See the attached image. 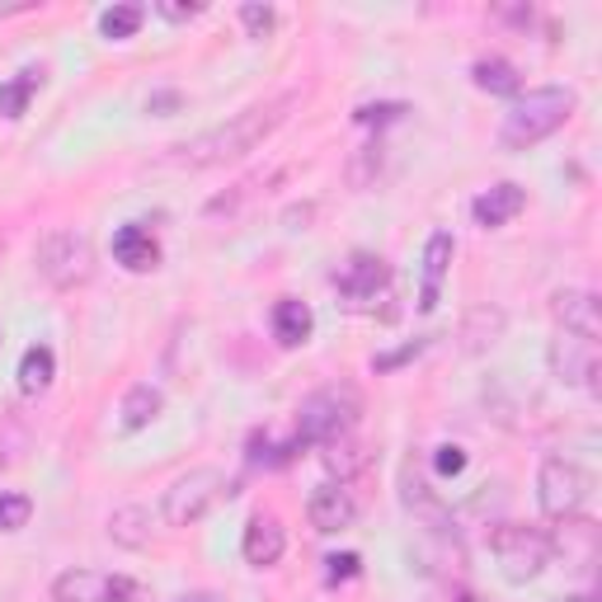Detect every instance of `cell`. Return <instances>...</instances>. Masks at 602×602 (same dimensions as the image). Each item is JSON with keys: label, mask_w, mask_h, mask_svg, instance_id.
Here are the masks:
<instances>
[{"label": "cell", "mask_w": 602, "mask_h": 602, "mask_svg": "<svg viewBox=\"0 0 602 602\" xmlns=\"http://www.w3.org/2000/svg\"><path fill=\"white\" fill-rule=\"evenodd\" d=\"M419 349H424V344H419V339H414V344H405V349H400V353H386V358H372V368H376V372H390V368H400V363H405V358H414Z\"/></svg>", "instance_id": "obj_30"}, {"label": "cell", "mask_w": 602, "mask_h": 602, "mask_svg": "<svg viewBox=\"0 0 602 602\" xmlns=\"http://www.w3.org/2000/svg\"><path fill=\"white\" fill-rule=\"evenodd\" d=\"M38 274L52 282V288H75L95 274V250L81 231H48L38 245Z\"/></svg>", "instance_id": "obj_7"}, {"label": "cell", "mask_w": 602, "mask_h": 602, "mask_svg": "<svg viewBox=\"0 0 602 602\" xmlns=\"http://www.w3.org/2000/svg\"><path fill=\"white\" fill-rule=\"evenodd\" d=\"M142 20H146L142 5H113L99 14V28H104V38H132L142 28Z\"/></svg>", "instance_id": "obj_24"}, {"label": "cell", "mask_w": 602, "mask_h": 602, "mask_svg": "<svg viewBox=\"0 0 602 602\" xmlns=\"http://www.w3.org/2000/svg\"><path fill=\"white\" fill-rule=\"evenodd\" d=\"M452 264V236L447 231H433L429 236V250H424V297H419V311H433L438 306V282Z\"/></svg>", "instance_id": "obj_17"}, {"label": "cell", "mask_w": 602, "mask_h": 602, "mask_svg": "<svg viewBox=\"0 0 602 602\" xmlns=\"http://www.w3.org/2000/svg\"><path fill=\"white\" fill-rule=\"evenodd\" d=\"M282 546H288V537H282V522L278 518H250L245 527V561L254 569H268V565H278L282 561Z\"/></svg>", "instance_id": "obj_13"}, {"label": "cell", "mask_w": 602, "mask_h": 602, "mask_svg": "<svg viewBox=\"0 0 602 602\" xmlns=\"http://www.w3.org/2000/svg\"><path fill=\"white\" fill-rule=\"evenodd\" d=\"M522 203H527V193L518 184H494L490 193H480V198L471 203V213H475V221L485 226V231H494V226L514 221L522 213Z\"/></svg>", "instance_id": "obj_14"}, {"label": "cell", "mask_w": 602, "mask_h": 602, "mask_svg": "<svg viewBox=\"0 0 602 602\" xmlns=\"http://www.w3.org/2000/svg\"><path fill=\"white\" fill-rule=\"evenodd\" d=\"M52 372H57V358L48 344H34V349L24 353V363H20V390L24 396H43V390L52 386Z\"/></svg>", "instance_id": "obj_18"}, {"label": "cell", "mask_w": 602, "mask_h": 602, "mask_svg": "<svg viewBox=\"0 0 602 602\" xmlns=\"http://www.w3.org/2000/svg\"><path fill=\"white\" fill-rule=\"evenodd\" d=\"M150 508L142 504H128V508H118V514L109 518V537L113 541H123V546H146L150 541Z\"/></svg>", "instance_id": "obj_20"}, {"label": "cell", "mask_w": 602, "mask_h": 602, "mask_svg": "<svg viewBox=\"0 0 602 602\" xmlns=\"http://www.w3.org/2000/svg\"><path fill=\"white\" fill-rule=\"evenodd\" d=\"M386 260H376V254H353L349 264L339 268V292L349 306H368V301H376V292L386 288Z\"/></svg>", "instance_id": "obj_10"}, {"label": "cell", "mask_w": 602, "mask_h": 602, "mask_svg": "<svg viewBox=\"0 0 602 602\" xmlns=\"http://www.w3.org/2000/svg\"><path fill=\"white\" fill-rule=\"evenodd\" d=\"M118 414H123V429H128V433L146 429L150 419L160 414V390H156V386H146V382H142V386H132L128 396H123V410H118Z\"/></svg>", "instance_id": "obj_19"}, {"label": "cell", "mask_w": 602, "mask_h": 602, "mask_svg": "<svg viewBox=\"0 0 602 602\" xmlns=\"http://www.w3.org/2000/svg\"><path fill=\"white\" fill-rule=\"evenodd\" d=\"M297 104V95H278L268 104H250V109H240L236 118H226L221 128H207L203 137H193L189 146H179V165H189V170H207V165H226V160H240L250 156L254 146H260L268 132H274L288 109Z\"/></svg>", "instance_id": "obj_1"}, {"label": "cell", "mask_w": 602, "mask_h": 602, "mask_svg": "<svg viewBox=\"0 0 602 602\" xmlns=\"http://www.w3.org/2000/svg\"><path fill=\"white\" fill-rule=\"evenodd\" d=\"M325 565H329V569H325L329 583H339V579H358V575H363V561H358V555H329Z\"/></svg>", "instance_id": "obj_27"}, {"label": "cell", "mask_w": 602, "mask_h": 602, "mask_svg": "<svg viewBox=\"0 0 602 602\" xmlns=\"http://www.w3.org/2000/svg\"><path fill=\"white\" fill-rule=\"evenodd\" d=\"M475 85L490 89V95H518V71L504 57H490V62L475 67Z\"/></svg>", "instance_id": "obj_23"}, {"label": "cell", "mask_w": 602, "mask_h": 602, "mask_svg": "<svg viewBox=\"0 0 602 602\" xmlns=\"http://www.w3.org/2000/svg\"><path fill=\"white\" fill-rule=\"evenodd\" d=\"M433 461H438L443 475H457L461 466H466V452H461V447H438V457H433Z\"/></svg>", "instance_id": "obj_29"}, {"label": "cell", "mask_w": 602, "mask_h": 602, "mask_svg": "<svg viewBox=\"0 0 602 602\" xmlns=\"http://www.w3.org/2000/svg\"><path fill=\"white\" fill-rule=\"evenodd\" d=\"M240 20H245L250 38H264L268 28H274V10H268V5H240Z\"/></svg>", "instance_id": "obj_26"}, {"label": "cell", "mask_w": 602, "mask_h": 602, "mask_svg": "<svg viewBox=\"0 0 602 602\" xmlns=\"http://www.w3.org/2000/svg\"><path fill=\"white\" fill-rule=\"evenodd\" d=\"M38 85H43V71H34V67L20 71L14 81H5V85H0V113H5V118H20V113L28 109V99H34Z\"/></svg>", "instance_id": "obj_21"}, {"label": "cell", "mask_w": 602, "mask_h": 602, "mask_svg": "<svg viewBox=\"0 0 602 602\" xmlns=\"http://www.w3.org/2000/svg\"><path fill=\"white\" fill-rule=\"evenodd\" d=\"M57 602H150V593L128 575H99V569H67L52 583Z\"/></svg>", "instance_id": "obj_8"}, {"label": "cell", "mask_w": 602, "mask_h": 602, "mask_svg": "<svg viewBox=\"0 0 602 602\" xmlns=\"http://www.w3.org/2000/svg\"><path fill=\"white\" fill-rule=\"evenodd\" d=\"M555 321H561L565 335H579V339H589V344H598V335H602L598 297L593 292H579V288L555 292Z\"/></svg>", "instance_id": "obj_11"}, {"label": "cell", "mask_w": 602, "mask_h": 602, "mask_svg": "<svg viewBox=\"0 0 602 602\" xmlns=\"http://www.w3.org/2000/svg\"><path fill=\"white\" fill-rule=\"evenodd\" d=\"M400 113H405L400 104H376V109L368 104V109H358V123H386V118H400Z\"/></svg>", "instance_id": "obj_28"}, {"label": "cell", "mask_w": 602, "mask_h": 602, "mask_svg": "<svg viewBox=\"0 0 602 602\" xmlns=\"http://www.w3.org/2000/svg\"><path fill=\"white\" fill-rule=\"evenodd\" d=\"M203 5H179V0H160V14H170V20H193Z\"/></svg>", "instance_id": "obj_31"}, {"label": "cell", "mask_w": 602, "mask_h": 602, "mask_svg": "<svg viewBox=\"0 0 602 602\" xmlns=\"http://www.w3.org/2000/svg\"><path fill=\"white\" fill-rule=\"evenodd\" d=\"M113 254L123 268H132V274H146V268L160 264V245L150 240L146 226H123V231L113 236Z\"/></svg>", "instance_id": "obj_15"}, {"label": "cell", "mask_w": 602, "mask_h": 602, "mask_svg": "<svg viewBox=\"0 0 602 602\" xmlns=\"http://www.w3.org/2000/svg\"><path fill=\"white\" fill-rule=\"evenodd\" d=\"M551 372L561 376L565 386H593V376H598V344L589 339H579V335H555L551 344Z\"/></svg>", "instance_id": "obj_9"}, {"label": "cell", "mask_w": 602, "mask_h": 602, "mask_svg": "<svg viewBox=\"0 0 602 602\" xmlns=\"http://www.w3.org/2000/svg\"><path fill=\"white\" fill-rule=\"evenodd\" d=\"M358 414H363V396L353 386H325L311 400H301L297 410V433H292V452L311 447V443H329L339 433H353Z\"/></svg>", "instance_id": "obj_3"}, {"label": "cell", "mask_w": 602, "mask_h": 602, "mask_svg": "<svg viewBox=\"0 0 602 602\" xmlns=\"http://www.w3.org/2000/svg\"><path fill=\"white\" fill-rule=\"evenodd\" d=\"M226 494H236V490H231V480H226L217 466H193L189 475H179L174 485L165 490L160 514H165L170 527H189V522H198L217 499H226Z\"/></svg>", "instance_id": "obj_5"}, {"label": "cell", "mask_w": 602, "mask_h": 602, "mask_svg": "<svg viewBox=\"0 0 602 602\" xmlns=\"http://www.w3.org/2000/svg\"><path fill=\"white\" fill-rule=\"evenodd\" d=\"M589 471L569 457H546L541 461V475H537V499H541V514L555 518V522H569L589 499Z\"/></svg>", "instance_id": "obj_6"}, {"label": "cell", "mask_w": 602, "mask_h": 602, "mask_svg": "<svg viewBox=\"0 0 602 602\" xmlns=\"http://www.w3.org/2000/svg\"><path fill=\"white\" fill-rule=\"evenodd\" d=\"M565 602H593V598H565Z\"/></svg>", "instance_id": "obj_32"}, {"label": "cell", "mask_w": 602, "mask_h": 602, "mask_svg": "<svg viewBox=\"0 0 602 602\" xmlns=\"http://www.w3.org/2000/svg\"><path fill=\"white\" fill-rule=\"evenodd\" d=\"M363 447H358L349 433H339V438H329L325 443V466H329V475H339V480H349L353 471H363Z\"/></svg>", "instance_id": "obj_22"}, {"label": "cell", "mask_w": 602, "mask_h": 602, "mask_svg": "<svg viewBox=\"0 0 602 602\" xmlns=\"http://www.w3.org/2000/svg\"><path fill=\"white\" fill-rule=\"evenodd\" d=\"M311 325H315V315H311L306 301L282 297L274 306V335H278V344H288V349H297V344L311 339Z\"/></svg>", "instance_id": "obj_16"}, {"label": "cell", "mask_w": 602, "mask_h": 602, "mask_svg": "<svg viewBox=\"0 0 602 602\" xmlns=\"http://www.w3.org/2000/svg\"><path fill=\"white\" fill-rule=\"evenodd\" d=\"M490 551H494V561H499V569H504L508 583H532L541 569L551 565L555 541H551L546 532H537V527L504 522V527H494Z\"/></svg>", "instance_id": "obj_4"}, {"label": "cell", "mask_w": 602, "mask_h": 602, "mask_svg": "<svg viewBox=\"0 0 602 602\" xmlns=\"http://www.w3.org/2000/svg\"><path fill=\"white\" fill-rule=\"evenodd\" d=\"M306 518H311L315 532H344V527H353L358 504H353V494L344 485H321L311 494V504H306Z\"/></svg>", "instance_id": "obj_12"}, {"label": "cell", "mask_w": 602, "mask_h": 602, "mask_svg": "<svg viewBox=\"0 0 602 602\" xmlns=\"http://www.w3.org/2000/svg\"><path fill=\"white\" fill-rule=\"evenodd\" d=\"M575 89H561V85H546V89H527V95L504 113V128H499V142L508 150H527L537 146L541 137H551L555 128L569 123L575 113Z\"/></svg>", "instance_id": "obj_2"}, {"label": "cell", "mask_w": 602, "mask_h": 602, "mask_svg": "<svg viewBox=\"0 0 602 602\" xmlns=\"http://www.w3.org/2000/svg\"><path fill=\"white\" fill-rule=\"evenodd\" d=\"M28 514H34V504H28L24 494L0 490V532H20V527L28 522Z\"/></svg>", "instance_id": "obj_25"}]
</instances>
